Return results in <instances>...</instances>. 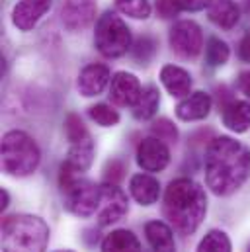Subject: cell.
I'll return each instance as SVG.
<instances>
[{
  "label": "cell",
  "instance_id": "14",
  "mask_svg": "<svg viewBox=\"0 0 250 252\" xmlns=\"http://www.w3.org/2000/svg\"><path fill=\"white\" fill-rule=\"evenodd\" d=\"M211 106H213V100L207 92H191L189 96L182 98V102L176 106V116L182 122H199L209 116Z\"/></svg>",
  "mask_w": 250,
  "mask_h": 252
},
{
  "label": "cell",
  "instance_id": "26",
  "mask_svg": "<svg viewBox=\"0 0 250 252\" xmlns=\"http://www.w3.org/2000/svg\"><path fill=\"white\" fill-rule=\"evenodd\" d=\"M88 116L102 127H114L120 124V114L110 104H96L88 110Z\"/></svg>",
  "mask_w": 250,
  "mask_h": 252
},
{
  "label": "cell",
  "instance_id": "11",
  "mask_svg": "<svg viewBox=\"0 0 250 252\" xmlns=\"http://www.w3.org/2000/svg\"><path fill=\"white\" fill-rule=\"evenodd\" d=\"M143 92V86L139 82V78L133 74V72H127V70H120L112 76V82H110V100L116 104V106H135V102L139 100Z\"/></svg>",
  "mask_w": 250,
  "mask_h": 252
},
{
  "label": "cell",
  "instance_id": "36",
  "mask_svg": "<svg viewBox=\"0 0 250 252\" xmlns=\"http://www.w3.org/2000/svg\"><path fill=\"white\" fill-rule=\"evenodd\" d=\"M57 252H72V251H57Z\"/></svg>",
  "mask_w": 250,
  "mask_h": 252
},
{
  "label": "cell",
  "instance_id": "35",
  "mask_svg": "<svg viewBox=\"0 0 250 252\" xmlns=\"http://www.w3.org/2000/svg\"><path fill=\"white\" fill-rule=\"evenodd\" d=\"M8 201H10V195H8L6 189H2L0 191V209H6L8 207Z\"/></svg>",
  "mask_w": 250,
  "mask_h": 252
},
{
  "label": "cell",
  "instance_id": "15",
  "mask_svg": "<svg viewBox=\"0 0 250 252\" xmlns=\"http://www.w3.org/2000/svg\"><path fill=\"white\" fill-rule=\"evenodd\" d=\"M160 82L174 98H186L191 90V76L186 68L176 64H164L160 68Z\"/></svg>",
  "mask_w": 250,
  "mask_h": 252
},
{
  "label": "cell",
  "instance_id": "17",
  "mask_svg": "<svg viewBox=\"0 0 250 252\" xmlns=\"http://www.w3.org/2000/svg\"><path fill=\"white\" fill-rule=\"evenodd\" d=\"M221 118L227 129L235 133H247L250 129V104L247 100H231L221 108Z\"/></svg>",
  "mask_w": 250,
  "mask_h": 252
},
{
  "label": "cell",
  "instance_id": "20",
  "mask_svg": "<svg viewBox=\"0 0 250 252\" xmlns=\"http://www.w3.org/2000/svg\"><path fill=\"white\" fill-rule=\"evenodd\" d=\"M92 160H94V143H92L90 137L84 139V141H78V143H70V149L66 153V160L64 162L72 170L82 174V172H86L90 168Z\"/></svg>",
  "mask_w": 250,
  "mask_h": 252
},
{
  "label": "cell",
  "instance_id": "23",
  "mask_svg": "<svg viewBox=\"0 0 250 252\" xmlns=\"http://www.w3.org/2000/svg\"><path fill=\"white\" fill-rule=\"evenodd\" d=\"M197 252H233V245L227 233L213 229L199 241Z\"/></svg>",
  "mask_w": 250,
  "mask_h": 252
},
{
  "label": "cell",
  "instance_id": "5",
  "mask_svg": "<svg viewBox=\"0 0 250 252\" xmlns=\"http://www.w3.org/2000/svg\"><path fill=\"white\" fill-rule=\"evenodd\" d=\"M131 43H133L131 30L116 12H106L104 16L98 18L94 32V45L104 57L108 59L124 57L131 49Z\"/></svg>",
  "mask_w": 250,
  "mask_h": 252
},
{
  "label": "cell",
  "instance_id": "16",
  "mask_svg": "<svg viewBox=\"0 0 250 252\" xmlns=\"http://www.w3.org/2000/svg\"><path fill=\"white\" fill-rule=\"evenodd\" d=\"M129 191L139 205H153L160 197V182L151 174H135L129 180Z\"/></svg>",
  "mask_w": 250,
  "mask_h": 252
},
{
  "label": "cell",
  "instance_id": "30",
  "mask_svg": "<svg viewBox=\"0 0 250 252\" xmlns=\"http://www.w3.org/2000/svg\"><path fill=\"white\" fill-rule=\"evenodd\" d=\"M125 162L120 158H112L106 162L104 166V180L110 182V184H120L125 176Z\"/></svg>",
  "mask_w": 250,
  "mask_h": 252
},
{
  "label": "cell",
  "instance_id": "22",
  "mask_svg": "<svg viewBox=\"0 0 250 252\" xmlns=\"http://www.w3.org/2000/svg\"><path fill=\"white\" fill-rule=\"evenodd\" d=\"M102 252H141V243L129 229H116L102 241Z\"/></svg>",
  "mask_w": 250,
  "mask_h": 252
},
{
  "label": "cell",
  "instance_id": "34",
  "mask_svg": "<svg viewBox=\"0 0 250 252\" xmlns=\"http://www.w3.org/2000/svg\"><path fill=\"white\" fill-rule=\"evenodd\" d=\"M239 57L245 61V63H250V33H247L239 45Z\"/></svg>",
  "mask_w": 250,
  "mask_h": 252
},
{
  "label": "cell",
  "instance_id": "4",
  "mask_svg": "<svg viewBox=\"0 0 250 252\" xmlns=\"http://www.w3.org/2000/svg\"><path fill=\"white\" fill-rule=\"evenodd\" d=\"M41 151L33 137L26 131H8L2 137L0 162L2 170L14 178H26L39 166Z\"/></svg>",
  "mask_w": 250,
  "mask_h": 252
},
{
  "label": "cell",
  "instance_id": "12",
  "mask_svg": "<svg viewBox=\"0 0 250 252\" xmlns=\"http://www.w3.org/2000/svg\"><path fill=\"white\" fill-rule=\"evenodd\" d=\"M51 6L53 0H20L12 10V24L20 32H30L51 10Z\"/></svg>",
  "mask_w": 250,
  "mask_h": 252
},
{
  "label": "cell",
  "instance_id": "2",
  "mask_svg": "<svg viewBox=\"0 0 250 252\" xmlns=\"http://www.w3.org/2000/svg\"><path fill=\"white\" fill-rule=\"evenodd\" d=\"M164 217L180 235H193L207 213L205 189L191 178H176L164 191Z\"/></svg>",
  "mask_w": 250,
  "mask_h": 252
},
{
  "label": "cell",
  "instance_id": "28",
  "mask_svg": "<svg viewBox=\"0 0 250 252\" xmlns=\"http://www.w3.org/2000/svg\"><path fill=\"white\" fill-rule=\"evenodd\" d=\"M64 135H66V139L70 143H78V141H84V139L90 137L86 126L82 124L80 116H76V114H68L66 116V120H64Z\"/></svg>",
  "mask_w": 250,
  "mask_h": 252
},
{
  "label": "cell",
  "instance_id": "31",
  "mask_svg": "<svg viewBox=\"0 0 250 252\" xmlns=\"http://www.w3.org/2000/svg\"><path fill=\"white\" fill-rule=\"evenodd\" d=\"M156 12L160 18L168 20V18H174L178 16V12H182L178 0H156Z\"/></svg>",
  "mask_w": 250,
  "mask_h": 252
},
{
  "label": "cell",
  "instance_id": "1",
  "mask_svg": "<svg viewBox=\"0 0 250 252\" xmlns=\"http://www.w3.org/2000/svg\"><path fill=\"white\" fill-rule=\"evenodd\" d=\"M250 176V149L233 139L217 137L205 151V184L215 195H231Z\"/></svg>",
  "mask_w": 250,
  "mask_h": 252
},
{
  "label": "cell",
  "instance_id": "37",
  "mask_svg": "<svg viewBox=\"0 0 250 252\" xmlns=\"http://www.w3.org/2000/svg\"><path fill=\"white\" fill-rule=\"evenodd\" d=\"M249 252H250V249H249Z\"/></svg>",
  "mask_w": 250,
  "mask_h": 252
},
{
  "label": "cell",
  "instance_id": "8",
  "mask_svg": "<svg viewBox=\"0 0 250 252\" xmlns=\"http://www.w3.org/2000/svg\"><path fill=\"white\" fill-rule=\"evenodd\" d=\"M129 211V201H127V193L120 188L118 184H102V195H100V205L96 211V219L100 227H108L114 225L118 221H122Z\"/></svg>",
  "mask_w": 250,
  "mask_h": 252
},
{
  "label": "cell",
  "instance_id": "9",
  "mask_svg": "<svg viewBox=\"0 0 250 252\" xmlns=\"http://www.w3.org/2000/svg\"><path fill=\"white\" fill-rule=\"evenodd\" d=\"M96 20V2L94 0H62L61 22L70 32H82Z\"/></svg>",
  "mask_w": 250,
  "mask_h": 252
},
{
  "label": "cell",
  "instance_id": "32",
  "mask_svg": "<svg viewBox=\"0 0 250 252\" xmlns=\"http://www.w3.org/2000/svg\"><path fill=\"white\" fill-rule=\"evenodd\" d=\"M178 4L186 12H199L203 8H209L211 0H178Z\"/></svg>",
  "mask_w": 250,
  "mask_h": 252
},
{
  "label": "cell",
  "instance_id": "18",
  "mask_svg": "<svg viewBox=\"0 0 250 252\" xmlns=\"http://www.w3.org/2000/svg\"><path fill=\"white\" fill-rule=\"evenodd\" d=\"M207 14L209 20L221 30H233L241 20V10L235 0H211Z\"/></svg>",
  "mask_w": 250,
  "mask_h": 252
},
{
  "label": "cell",
  "instance_id": "33",
  "mask_svg": "<svg viewBox=\"0 0 250 252\" xmlns=\"http://www.w3.org/2000/svg\"><path fill=\"white\" fill-rule=\"evenodd\" d=\"M237 86H239L241 92H245V94L250 98V70H245V72L239 74V78H237Z\"/></svg>",
  "mask_w": 250,
  "mask_h": 252
},
{
  "label": "cell",
  "instance_id": "6",
  "mask_svg": "<svg viewBox=\"0 0 250 252\" xmlns=\"http://www.w3.org/2000/svg\"><path fill=\"white\" fill-rule=\"evenodd\" d=\"M62 193H64L62 205L68 213H72L76 217H90L98 211L102 186L80 176L76 182H72L68 188L62 189Z\"/></svg>",
  "mask_w": 250,
  "mask_h": 252
},
{
  "label": "cell",
  "instance_id": "24",
  "mask_svg": "<svg viewBox=\"0 0 250 252\" xmlns=\"http://www.w3.org/2000/svg\"><path fill=\"white\" fill-rule=\"evenodd\" d=\"M229 57H231L229 45L219 37H209L205 45V61L211 66H221L229 61Z\"/></svg>",
  "mask_w": 250,
  "mask_h": 252
},
{
  "label": "cell",
  "instance_id": "21",
  "mask_svg": "<svg viewBox=\"0 0 250 252\" xmlns=\"http://www.w3.org/2000/svg\"><path fill=\"white\" fill-rule=\"evenodd\" d=\"M158 106H160V92H158L156 86L149 84V86L143 88L139 100L133 106V118L139 120V122H149V120L155 118Z\"/></svg>",
  "mask_w": 250,
  "mask_h": 252
},
{
  "label": "cell",
  "instance_id": "25",
  "mask_svg": "<svg viewBox=\"0 0 250 252\" xmlns=\"http://www.w3.org/2000/svg\"><path fill=\"white\" fill-rule=\"evenodd\" d=\"M116 8L133 20H147L151 16V2L149 0H114Z\"/></svg>",
  "mask_w": 250,
  "mask_h": 252
},
{
  "label": "cell",
  "instance_id": "13",
  "mask_svg": "<svg viewBox=\"0 0 250 252\" xmlns=\"http://www.w3.org/2000/svg\"><path fill=\"white\" fill-rule=\"evenodd\" d=\"M112 82V72L106 64L100 63H92L88 66H84L78 74V92L84 96V98H92V96H98L106 90V86Z\"/></svg>",
  "mask_w": 250,
  "mask_h": 252
},
{
  "label": "cell",
  "instance_id": "3",
  "mask_svg": "<svg viewBox=\"0 0 250 252\" xmlns=\"http://www.w3.org/2000/svg\"><path fill=\"white\" fill-rule=\"evenodd\" d=\"M49 243V227L35 215H10L2 223L4 252H45Z\"/></svg>",
  "mask_w": 250,
  "mask_h": 252
},
{
  "label": "cell",
  "instance_id": "7",
  "mask_svg": "<svg viewBox=\"0 0 250 252\" xmlns=\"http://www.w3.org/2000/svg\"><path fill=\"white\" fill-rule=\"evenodd\" d=\"M170 47L182 59H195L203 49L201 28L191 20L176 22L170 30Z\"/></svg>",
  "mask_w": 250,
  "mask_h": 252
},
{
  "label": "cell",
  "instance_id": "19",
  "mask_svg": "<svg viewBox=\"0 0 250 252\" xmlns=\"http://www.w3.org/2000/svg\"><path fill=\"white\" fill-rule=\"evenodd\" d=\"M145 235L153 252H176L172 229L162 221H149L145 225Z\"/></svg>",
  "mask_w": 250,
  "mask_h": 252
},
{
  "label": "cell",
  "instance_id": "10",
  "mask_svg": "<svg viewBox=\"0 0 250 252\" xmlns=\"http://www.w3.org/2000/svg\"><path fill=\"white\" fill-rule=\"evenodd\" d=\"M170 162V151L158 137L143 139L137 149V164L145 172H160Z\"/></svg>",
  "mask_w": 250,
  "mask_h": 252
},
{
  "label": "cell",
  "instance_id": "29",
  "mask_svg": "<svg viewBox=\"0 0 250 252\" xmlns=\"http://www.w3.org/2000/svg\"><path fill=\"white\" fill-rule=\"evenodd\" d=\"M151 131H153V137H158L164 143H176L178 141V129H176V126L170 120H166V118L156 120L151 126Z\"/></svg>",
  "mask_w": 250,
  "mask_h": 252
},
{
  "label": "cell",
  "instance_id": "27",
  "mask_svg": "<svg viewBox=\"0 0 250 252\" xmlns=\"http://www.w3.org/2000/svg\"><path fill=\"white\" fill-rule=\"evenodd\" d=\"M155 53H156V39L153 35H141V37H137V41L133 45V57H135L137 63L147 64L153 59Z\"/></svg>",
  "mask_w": 250,
  "mask_h": 252
}]
</instances>
